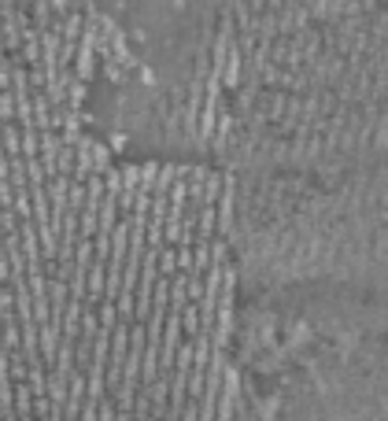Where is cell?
Segmentation results:
<instances>
[{"label":"cell","mask_w":388,"mask_h":421,"mask_svg":"<svg viewBox=\"0 0 388 421\" xmlns=\"http://www.w3.org/2000/svg\"><path fill=\"white\" fill-rule=\"evenodd\" d=\"M237 215L296 233L388 222V0H211Z\"/></svg>","instance_id":"1"}]
</instances>
